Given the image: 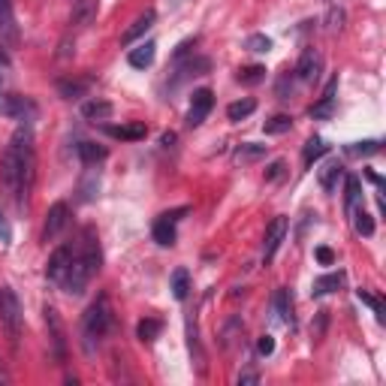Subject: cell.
<instances>
[{
    "label": "cell",
    "mask_w": 386,
    "mask_h": 386,
    "mask_svg": "<svg viewBox=\"0 0 386 386\" xmlns=\"http://www.w3.org/2000/svg\"><path fill=\"white\" fill-rule=\"evenodd\" d=\"M335 88H338V78L329 82L326 94L320 97V103L311 106V118H332V112H335Z\"/></svg>",
    "instance_id": "obj_15"
},
{
    "label": "cell",
    "mask_w": 386,
    "mask_h": 386,
    "mask_svg": "<svg viewBox=\"0 0 386 386\" xmlns=\"http://www.w3.org/2000/svg\"><path fill=\"white\" fill-rule=\"evenodd\" d=\"M341 175H344L341 166H338V163H329L326 172H323V187H326V190H335V181L341 178Z\"/></svg>",
    "instance_id": "obj_35"
},
{
    "label": "cell",
    "mask_w": 386,
    "mask_h": 386,
    "mask_svg": "<svg viewBox=\"0 0 386 386\" xmlns=\"http://www.w3.org/2000/svg\"><path fill=\"white\" fill-rule=\"evenodd\" d=\"M359 197H362V185L356 175H347V214H353L359 209Z\"/></svg>",
    "instance_id": "obj_29"
},
{
    "label": "cell",
    "mask_w": 386,
    "mask_h": 386,
    "mask_svg": "<svg viewBox=\"0 0 386 386\" xmlns=\"http://www.w3.org/2000/svg\"><path fill=\"white\" fill-rule=\"evenodd\" d=\"M97 187H100V175L94 172V169H90V172H88V178L82 181V185H78V193H82V199L88 202V199H94Z\"/></svg>",
    "instance_id": "obj_33"
},
{
    "label": "cell",
    "mask_w": 386,
    "mask_h": 386,
    "mask_svg": "<svg viewBox=\"0 0 386 386\" xmlns=\"http://www.w3.org/2000/svg\"><path fill=\"white\" fill-rule=\"evenodd\" d=\"M172 142H175V133H163V136H160V145H163V148H169Z\"/></svg>",
    "instance_id": "obj_44"
},
{
    "label": "cell",
    "mask_w": 386,
    "mask_h": 386,
    "mask_svg": "<svg viewBox=\"0 0 386 386\" xmlns=\"http://www.w3.org/2000/svg\"><path fill=\"white\" fill-rule=\"evenodd\" d=\"M106 133L112 139H127V142H136V139H145L148 136V127L142 121H133V124H121V127H106Z\"/></svg>",
    "instance_id": "obj_13"
},
{
    "label": "cell",
    "mask_w": 386,
    "mask_h": 386,
    "mask_svg": "<svg viewBox=\"0 0 386 386\" xmlns=\"http://www.w3.org/2000/svg\"><path fill=\"white\" fill-rule=\"evenodd\" d=\"M247 49H251V52H269L271 49V40L266 37V33H254V37H247Z\"/></svg>",
    "instance_id": "obj_36"
},
{
    "label": "cell",
    "mask_w": 386,
    "mask_h": 386,
    "mask_svg": "<svg viewBox=\"0 0 386 386\" xmlns=\"http://www.w3.org/2000/svg\"><path fill=\"white\" fill-rule=\"evenodd\" d=\"M0 42L6 49H16L18 45V25L13 16V4L9 0H0Z\"/></svg>",
    "instance_id": "obj_7"
},
{
    "label": "cell",
    "mask_w": 386,
    "mask_h": 386,
    "mask_svg": "<svg viewBox=\"0 0 386 386\" xmlns=\"http://www.w3.org/2000/svg\"><path fill=\"white\" fill-rule=\"evenodd\" d=\"M88 88H90L88 78H61V82H58V90H61L64 100H78Z\"/></svg>",
    "instance_id": "obj_18"
},
{
    "label": "cell",
    "mask_w": 386,
    "mask_h": 386,
    "mask_svg": "<svg viewBox=\"0 0 386 386\" xmlns=\"http://www.w3.org/2000/svg\"><path fill=\"white\" fill-rule=\"evenodd\" d=\"M97 16V0H76V6H73V25L78 28H85L90 25Z\"/></svg>",
    "instance_id": "obj_17"
},
{
    "label": "cell",
    "mask_w": 386,
    "mask_h": 386,
    "mask_svg": "<svg viewBox=\"0 0 386 386\" xmlns=\"http://www.w3.org/2000/svg\"><path fill=\"white\" fill-rule=\"evenodd\" d=\"M109 151L103 148V145L97 142H78V160H82L85 166H97L100 160H106Z\"/></svg>",
    "instance_id": "obj_16"
},
{
    "label": "cell",
    "mask_w": 386,
    "mask_h": 386,
    "mask_svg": "<svg viewBox=\"0 0 386 386\" xmlns=\"http://www.w3.org/2000/svg\"><path fill=\"white\" fill-rule=\"evenodd\" d=\"M257 350H259V353H263V356H269L271 350H275V338H271V335H263V338H259V341H257Z\"/></svg>",
    "instance_id": "obj_39"
},
{
    "label": "cell",
    "mask_w": 386,
    "mask_h": 386,
    "mask_svg": "<svg viewBox=\"0 0 386 386\" xmlns=\"http://www.w3.org/2000/svg\"><path fill=\"white\" fill-rule=\"evenodd\" d=\"M0 323H4L6 335L13 338V344L21 335V302L9 287H0Z\"/></svg>",
    "instance_id": "obj_2"
},
{
    "label": "cell",
    "mask_w": 386,
    "mask_h": 386,
    "mask_svg": "<svg viewBox=\"0 0 386 386\" xmlns=\"http://www.w3.org/2000/svg\"><path fill=\"white\" fill-rule=\"evenodd\" d=\"M70 259H73V247L70 245H64V247H58V251L52 254V259H49V266H45V275H49V281H54V283H61V278L66 275V269H70Z\"/></svg>",
    "instance_id": "obj_10"
},
{
    "label": "cell",
    "mask_w": 386,
    "mask_h": 386,
    "mask_svg": "<svg viewBox=\"0 0 386 386\" xmlns=\"http://www.w3.org/2000/svg\"><path fill=\"white\" fill-rule=\"evenodd\" d=\"M187 293H190V275H187V269H175V271H172V296H175L178 302H185Z\"/></svg>",
    "instance_id": "obj_25"
},
{
    "label": "cell",
    "mask_w": 386,
    "mask_h": 386,
    "mask_svg": "<svg viewBox=\"0 0 386 386\" xmlns=\"http://www.w3.org/2000/svg\"><path fill=\"white\" fill-rule=\"evenodd\" d=\"M160 329H163L160 320H151V317H145V320L136 326V335H139V341H154V338L160 335Z\"/></svg>",
    "instance_id": "obj_27"
},
{
    "label": "cell",
    "mask_w": 386,
    "mask_h": 386,
    "mask_svg": "<svg viewBox=\"0 0 386 386\" xmlns=\"http://www.w3.org/2000/svg\"><path fill=\"white\" fill-rule=\"evenodd\" d=\"M341 25H344V13H341V9H332V13H329V28L341 30Z\"/></svg>",
    "instance_id": "obj_41"
},
{
    "label": "cell",
    "mask_w": 386,
    "mask_h": 386,
    "mask_svg": "<svg viewBox=\"0 0 386 386\" xmlns=\"http://www.w3.org/2000/svg\"><path fill=\"white\" fill-rule=\"evenodd\" d=\"M269 145H257V142H245L242 148L235 151V160L238 163H251V160H259V157H266Z\"/></svg>",
    "instance_id": "obj_23"
},
{
    "label": "cell",
    "mask_w": 386,
    "mask_h": 386,
    "mask_svg": "<svg viewBox=\"0 0 386 386\" xmlns=\"http://www.w3.org/2000/svg\"><path fill=\"white\" fill-rule=\"evenodd\" d=\"M254 109H257V100H251V97L235 100V103H230V109H226V118H230V121H242L247 115H254Z\"/></svg>",
    "instance_id": "obj_22"
},
{
    "label": "cell",
    "mask_w": 386,
    "mask_h": 386,
    "mask_svg": "<svg viewBox=\"0 0 386 386\" xmlns=\"http://www.w3.org/2000/svg\"><path fill=\"white\" fill-rule=\"evenodd\" d=\"M238 383H259V378H257V374H238Z\"/></svg>",
    "instance_id": "obj_43"
},
{
    "label": "cell",
    "mask_w": 386,
    "mask_h": 386,
    "mask_svg": "<svg viewBox=\"0 0 386 386\" xmlns=\"http://www.w3.org/2000/svg\"><path fill=\"white\" fill-rule=\"evenodd\" d=\"M317 73H320V54H317L314 49H305L299 64H296V76L302 78V82H314Z\"/></svg>",
    "instance_id": "obj_12"
},
{
    "label": "cell",
    "mask_w": 386,
    "mask_h": 386,
    "mask_svg": "<svg viewBox=\"0 0 386 386\" xmlns=\"http://www.w3.org/2000/svg\"><path fill=\"white\" fill-rule=\"evenodd\" d=\"M275 314L281 323H293V299H290V290L281 287L275 293Z\"/></svg>",
    "instance_id": "obj_20"
},
{
    "label": "cell",
    "mask_w": 386,
    "mask_h": 386,
    "mask_svg": "<svg viewBox=\"0 0 386 386\" xmlns=\"http://www.w3.org/2000/svg\"><path fill=\"white\" fill-rule=\"evenodd\" d=\"M211 70V61L209 58H193L190 64L181 66V78H187V76H202V73H209Z\"/></svg>",
    "instance_id": "obj_31"
},
{
    "label": "cell",
    "mask_w": 386,
    "mask_h": 386,
    "mask_svg": "<svg viewBox=\"0 0 386 386\" xmlns=\"http://www.w3.org/2000/svg\"><path fill=\"white\" fill-rule=\"evenodd\" d=\"M28 112H33V103L21 94H0V115L6 118H25Z\"/></svg>",
    "instance_id": "obj_9"
},
{
    "label": "cell",
    "mask_w": 386,
    "mask_h": 386,
    "mask_svg": "<svg viewBox=\"0 0 386 386\" xmlns=\"http://www.w3.org/2000/svg\"><path fill=\"white\" fill-rule=\"evenodd\" d=\"M211 106H214V94H211L209 88L193 90V97H190V109H187V127H199V124L209 118Z\"/></svg>",
    "instance_id": "obj_3"
},
{
    "label": "cell",
    "mask_w": 386,
    "mask_h": 386,
    "mask_svg": "<svg viewBox=\"0 0 386 386\" xmlns=\"http://www.w3.org/2000/svg\"><path fill=\"white\" fill-rule=\"evenodd\" d=\"M154 21H157V13H154V9H145V13L139 18H133V25L121 33V42L130 45V42H136L139 37H145V30H151Z\"/></svg>",
    "instance_id": "obj_11"
},
{
    "label": "cell",
    "mask_w": 386,
    "mask_h": 386,
    "mask_svg": "<svg viewBox=\"0 0 386 386\" xmlns=\"http://www.w3.org/2000/svg\"><path fill=\"white\" fill-rule=\"evenodd\" d=\"M329 151V145L320 139V136H311L308 142H305V151H302V157H305V166H314L320 157Z\"/></svg>",
    "instance_id": "obj_21"
},
{
    "label": "cell",
    "mask_w": 386,
    "mask_h": 386,
    "mask_svg": "<svg viewBox=\"0 0 386 386\" xmlns=\"http://www.w3.org/2000/svg\"><path fill=\"white\" fill-rule=\"evenodd\" d=\"M341 281H344V275L341 271H332V275H323V278H317L314 281V296H323V293H332V290H338L341 287Z\"/></svg>",
    "instance_id": "obj_24"
},
{
    "label": "cell",
    "mask_w": 386,
    "mask_h": 386,
    "mask_svg": "<svg viewBox=\"0 0 386 386\" xmlns=\"http://www.w3.org/2000/svg\"><path fill=\"white\" fill-rule=\"evenodd\" d=\"M326 323H329V314L320 311V314H317V323H311V335H314V341H320V338H323Z\"/></svg>",
    "instance_id": "obj_37"
},
{
    "label": "cell",
    "mask_w": 386,
    "mask_h": 386,
    "mask_svg": "<svg viewBox=\"0 0 386 386\" xmlns=\"http://www.w3.org/2000/svg\"><path fill=\"white\" fill-rule=\"evenodd\" d=\"M266 78V66H247V70L238 73V82L242 85H259Z\"/></svg>",
    "instance_id": "obj_32"
},
{
    "label": "cell",
    "mask_w": 386,
    "mask_h": 386,
    "mask_svg": "<svg viewBox=\"0 0 386 386\" xmlns=\"http://www.w3.org/2000/svg\"><path fill=\"white\" fill-rule=\"evenodd\" d=\"M66 221H70V209H66V202H54L45 214V226H42V242H52V238H58L64 233Z\"/></svg>",
    "instance_id": "obj_5"
},
{
    "label": "cell",
    "mask_w": 386,
    "mask_h": 386,
    "mask_svg": "<svg viewBox=\"0 0 386 386\" xmlns=\"http://www.w3.org/2000/svg\"><path fill=\"white\" fill-rule=\"evenodd\" d=\"M185 211H187V209H175V211H166V214H160V218H157L154 230H151L157 245H163V247L175 245V223H178V218H181Z\"/></svg>",
    "instance_id": "obj_6"
},
{
    "label": "cell",
    "mask_w": 386,
    "mask_h": 386,
    "mask_svg": "<svg viewBox=\"0 0 386 386\" xmlns=\"http://www.w3.org/2000/svg\"><path fill=\"white\" fill-rule=\"evenodd\" d=\"M283 169H287V163H283V160H275V163L266 169V181H278V178L283 175Z\"/></svg>",
    "instance_id": "obj_38"
},
{
    "label": "cell",
    "mask_w": 386,
    "mask_h": 386,
    "mask_svg": "<svg viewBox=\"0 0 386 386\" xmlns=\"http://www.w3.org/2000/svg\"><path fill=\"white\" fill-rule=\"evenodd\" d=\"M356 296H359L362 302H365V305H371V311H374V314H378V320H380V323L386 320V314H383V302H380L378 296H371V293H368V290H356Z\"/></svg>",
    "instance_id": "obj_34"
},
{
    "label": "cell",
    "mask_w": 386,
    "mask_h": 386,
    "mask_svg": "<svg viewBox=\"0 0 386 386\" xmlns=\"http://www.w3.org/2000/svg\"><path fill=\"white\" fill-rule=\"evenodd\" d=\"M287 226H290V221L283 218V214H278V218L269 223L266 242H263V259H266V263H271V259H275L278 247H281V242H283V235H287Z\"/></svg>",
    "instance_id": "obj_4"
},
{
    "label": "cell",
    "mask_w": 386,
    "mask_h": 386,
    "mask_svg": "<svg viewBox=\"0 0 386 386\" xmlns=\"http://www.w3.org/2000/svg\"><path fill=\"white\" fill-rule=\"evenodd\" d=\"M0 242H4V245L13 242V230H9V223H6V218H4V211H0Z\"/></svg>",
    "instance_id": "obj_40"
},
{
    "label": "cell",
    "mask_w": 386,
    "mask_h": 386,
    "mask_svg": "<svg viewBox=\"0 0 386 386\" xmlns=\"http://www.w3.org/2000/svg\"><path fill=\"white\" fill-rule=\"evenodd\" d=\"M109 326H112L109 299L100 296V299L85 311V320H82V344H85L88 353H94V344L109 332Z\"/></svg>",
    "instance_id": "obj_1"
},
{
    "label": "cell",
    "mask_w": 386,
    "mask_h": 386,
    "mask_svg": "<svg viewBox=\"0 0 386 386\" xmlns=\"http://www.w3.org/2000/svg\"><path fill=\"white\" fill-rule=\"evenodd\" d=\"M290 127H293V118L290 115H275V118H269L263 124V130L269 136H283V133H290Z\"/></svg>",
    "instance_id": "obj_28"
},
{
    "label": "cell",
    "mask_w": 386,
    "mask_h": 386,
    "mask_svg": "<svg viewBox=\"0 0 386 386\" xmlns=\"http://www.w3.org/2000/svg\"><path fill=\"white\" fill-rule=\"evenodd\" d=\"M112 112L115 109H112V103H106V100H90V103L82 106V115L88 121H109Z\"/></svg>",
    "instance_id": "obj_19"
},
{
    "label": "cell",
    "mask_w": 386,
    "mask_h": 386,
    "mask_svg": "<svg viewBox=\"0 0 386 386\" xmlns=\"http://www.w3.org/2000/svg\"><path fill=\"white\" fill-rule=\"evenodd\" d=\"M154 54H157V45L154 42H142V45H136V49H130L127 61H130V66H136V70H145V66L154 64Z\"/></svg>",
    "instance_id": "obj_14"
},
{
    "label": "cell",
    "mask_w": 386,
    "mask_h": 386,
    "mask_svg": "<svg viewBox=\"0 0 386 386\" xmlns=\"http://www.w3.org/2000/svg\"><path fill=\"white\" fill-rule=\"evenodd\" d=\"M9 66V61H6V54H0V76H4V70Z\"/></svg>",
    "instance_id": "obj_45"
},
{
    "label": "cell",
    "mask_w": 386,
    "mask_h": 386,
    "mask_svg": "<svg viewBox=\"0 0 386 386\" xmlns=\"http://www.w3.org/2000/svg\"><path fill=\"white\" fill-rule=\"evenodd\" d=\"M380 151V142L378 139H365V142H350L344 154L347 157H371V154H378Z\"/></svg>",
    "instance_id": "obj_26"
},
{
    "label": "cell",
    "mask_w": 386,
    "mask_h": 386,
    "mask_svg": "<svg viewBox=\"0 0 386 386\" xmlns=\"http://www.w3.org/2000/svg\"><path fill=\"white\" fill-rule=\"evenodd\" d=\"M317 259H320L323 266H332L335 263V254L329 251V247H317Z\"/></svg>",
    "instance_id": "obj_42"
},
{
    "label": "cell",
    "mask_w": 386,
    "mask_h": 386,
    "mask_svg": "<svg viewBox=\"0 0 386 386\" xmlns=\"http://www.w3.org/2000/svg\"><path fill=\"white\" fill-rule=\"evenodd\" d=\"M45 326H49V338H52V347H54V356L64 359L66 356V335H64V323L58 311L52 305H45Z\"/></svg>",
    "instance_id": "obj_8"
},
{
    "label": "cell",
    "mask_w": 386,
    "mask_h": 386,
    "mask_svg": "<svg viewBox=\"0 0 386 386\" xmlns=\"http://www.w3.org/2000/svg\"><path fill=\"white\" fill-rule=\"evenodd\" d=\"M350 218H353V226H356V233L359 235H374V221H371V214L368 211H362V209H356L353 214H350Z\"/></svg>",
    "instance_id": "obj_30"
}]
</instances>
